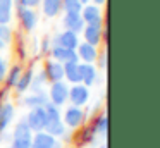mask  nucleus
Segmentation results:
<instances>
[{"label": "nucleus", "instance_id": "nucleus-1", "mask_svg": "<svg viewBox=\"0 0 160 148\" xmlns=\"http://www.w3.org/2000/svg\"><path fill=\"white\" fill-rule=\"evenodd\" d=\"M26 124L29 126L31 131H40L45 129L47 126V114H45V109L43 107H33L31 112L28 114V119H26Z\"/></svg>", "mask_w": 160, "mask_h": 148}, {"label": "nucleus", "instance_id": "nucleus-2", "mask_svg": "<svg viewBox=\"0 0 160 148\" xmlns=\"http://www.w3.org/2000/svg\"><path fill=\"white\" fill-rule=\"evenodd\" d=\"M67 96H69V88H67V84H64L62 81H57L50 86V102L55 107L64 105Z\"/></svg>", "mask_w": 160, "mask_h": 148}, {"label": "nucleus", "instance_id": "nucleus-3", "mask_svg": "<svg viewBox=\"0 0 160 148\" xmlns=\"http://www.w3.org/2000/svg\"><path fill=\"white\" fill-rule=\"evenodd\" d=\"M67 98H71V102H72L74 107H81L88 102L90 93H88V88L84 84H76L69 89V96H67Z\"/></svg>", "mask_w": 160, "mask_h": 148}, {"label": "nucleus", "instance_id": "nucleus-4", "mask_svg": "<svg viewBox=\"0 0 160 148\" xmlns=\"http://www.w3.org/2000/svg\"><path fill=\"white\" fill-rule=\"evenodd\" d=\"M78 45H79V40H78V34L72 33V31H64L59 36L55 38V47H62V48H69V50H76Z\"/></svg>", "mask_w": 160, "mask_h": 148}, {"label": "nucleus", "instance_id": "nucleus-5", "mask_svg": "<svg viewBox=\"0 0 160 148\" xmlns=\"http://www.w3.org/2000/svg\"><path fill=\"white\" fill-rule=\"evenodd\" d=\"M52 57L55 59V62H59V64H71V62H78V54H76V52L69 50V48H62V47H53Z\"/></svg>", "mask_w": 160, "mask_h": 148}, {"label": "nucleus", "instance_id": "nucleus-6", "mask_svg": "<svg viewBox=\"0 0 160 148\" xmlns=\"http://www.w3.org/2000/svg\"><path fill=\"white\" fill-rule=\"evenodd\" d=\"M64 26H66L67 31H72V33H79V31L84 29V21L81 17V14L78 12H71V14H66L64 17Z\"/></svg>", "mask_w": 160, "mask_h": 148}, {"label": "nucleus", "instance_id": "nucleus-7", "mask_svg": "<svg viewBox=\"0 0 160 148\" xmlns=\"http://www.w3.org/2000/svg\"><path fill=\"white\" fill-rule=\"evenodd\" d=\"M45 78L52 83H57V81H62L64 78V65L59 64L55 60H50L47 62V67H45Z\"/></svg>", "mask_w": 160, "mask_h": 148}, {"label": "nucleus", "instance_id": "nucleus-8", "mask_svg": "<svg viewBox=\"0 0 160 148\" xmlns=\"http://www.w3.org/2000/svg\"><path fill=\"white\" fill-rule=\"evenodd\" d=\"M19 19H21L22 26H24L26 31H31L33 28L36 26V23H38V17H36V14L33 12L31 9H28V7H22L19 5Z\"/></svg>", "mask_w": 160, "mask_h": 148}, {"label": "nucleus", "instance_id": "nucleus-9", "mask_svg": "<svg viewBox=\"0 0 160 148\" xmlns=\"http://www.w3.org/2000/svg\"><path fill=\"white\" fill-rule=\"evenodd\" d=\"M64 122L69 127H78L81 122H83V110L79 107H69L64 114Z\"/></svg>", "mask_w": 160, "mask_h": 148}, {"label": "nucleus", "instance_id": "nucleus-10", "mask_svg": "<svg viewBox=\"0 0 160 148\" xmlns=\"http://www.w3.org/2000/svg\"><path fill=\"white\" fill-rule=\"evenodd\" d=\"M78 59H83L84 64H91V62L97 60L98 54H97V48L90 43H79L78 45Z\"/></svg>", "mask_w": 160, "mask_h": 148}, {"label": "nucleus", "instance_id": "nucleus-11", "mask_svg": "<svg viewBox=\"0 0 160 148\" xmlns=\"http://www.w3.org/2000/svg\"><path fill=\"white\" fill-rule=\"evenodd\" d=\"M84 38H86V43L97 47L100 43V38H102V24H88L84 28Z\"/></svg>", "mask_w": 160, "mask_h": 148}, {"label": "nucleus", "instance_id": "nucleus-12", "mask_svg": "<svg viewBox=\"0 0 160 148\" xmlns=\"http://www.w3.org/2000/svg\"><path fill=\"white\" fill-rule=\"evenodd\" d=\"M55 145V138L48 133H36L35 138H31V146L29 148H52Z\"/></svg>", "mask_w": 160, "mask_h": 148}, {"label": "nucleus", "instance_id": "nucleus-13", "mask_svg": "<svg viewBox=\"0 0 160 148\" xmlns=\"http://www.w3.org/2000/svg\"><path fill=\"white\" fill-rule=\"evenodd\" d=\"M81 10H83L81 17H83L84 24H102V14H100V10H98V7L86 5Z\"/></svg>", "mask_w": 160, "mask_h": 148}, {"label": "nucleus", "instance_id": "nucleus-14", "mask_svg": "<svg viewBox=\"0 0 160 148\" xmlns=\"http://www.w3.org/2000/svg\"><path fill=\"white\" fill-rule=\"evenodd\" d=\"M64 76L67 78V81L81 83V71H79V62H71V64H64Z\"/></svg>", "mask_w": 160, "mask_h": 148}, {"label": "nucleus", "instance_id": "nucleus-15", "mask_svg": "<svg viewBox=\"0 0 160 148\" xmlns=\"http://www.w3.org/2000/svg\"><path fill=\"white\" fill-rule=\"evenodd\" d=\"M79 71H81V81L84 83V86H91L97 79V69L91 64H79Z\"/></svg>", "mask_w": 160, "mask_h": 148}, {"label": "nucleus", "instance_id": "nucleus-16", "mask_svg": "<svg viewBox=\"0 0 160 148\" xmlns=\"http://www.w3.org/2000/svg\"><path fill=\"white\" fill-rule=\"evenodd\" d=\"M14 115V107L11 103H2L0 105V133L9 126V122L12 120Z\"/></svg>", "mask_w": 160, "mask_h": 148}, {"label": "nucleus", "instance_id": "nucleus-17", "mask_svg": "<svg viewBox=\"0 0 160 148\" xmlns=\"http://www.w3.org/2000/svg\"><path fill=\"white\" fill-rule=\"evenodd\" d=\"M42 5H43L45 16L53 17V16L59 14L60 9H62V0H42Z\"/></svg>", "mask_w": 160, "mask_h": 148}, {"label": "nucleus", "instance_id": "nucleus-18", "mask_svg": "<svg viewBox=\"0 0 160 148\" xmlns=\"http://www.w3.org/2000/svg\"><path fill=\"white\" fill-rule=\"evenodd\" d=\"M12 17V0H0V24H9Z\"/></svg>", "mask_w": 160, "mask_h": 148}, {"label": "nucleus", "instance_id": "nucleus-19", "mask_svg": "<svg viewBox=\"0 0 160 148\" xmlns=\"http://www.w3.org/2000/svg\"><path fill=\"white\" fill-rule=\"evenodd\" d=\"M14 140H31V129H29V126L26 124V120H21V122L16 126Z\"/></svg>", "mask_w": 160, "mask_h": 148}, {"label": "nucleus", "instance_id": "nucleus-20", "mask_svg": "<svg viewBox=\"0 0 160 148\" xmlns=\"http://www.w3.org/2000/svg\"><path fill=\"white\" fill-rule=\"evenodd\" d=\"M45 131L50 134V136H62L64 134V122L62 120H48L45 126Z\"/></svg>", "mask_w": 160, "mask_h": 148}, {"label": "nucleus", "instance_id": "nucleus-21", "mask_svg": "<svg viewBox=\"0 0 160 148\" xmlns=\"http://www.w3.org/2000/svg\"><path fill=\"white\" fill-rule=\"evenodd\" d=\"M31 81H33V71L29 69V71H26L24 74H21V78H19V81L16 83V88H18V91H26V89L31 86Z\"/></svg>", "mask_w": 160, "mask_h": 148}, {"label": "nucleus", "instance_id": "nucleus-22", "mask_svg": "<svg viewBox=\"0 0 160 148\" xmlns=\"http://www.w3.org/2000/svg\"><path fill=\"white\" fill-rule=\"evenodd\" d=\"M47 96L43 95V93H36V95H31V96H28V98L24 100V105H28V107H45L47 105Z\"/></svg>", "mask_w": 160, "mask_h": 148}, {"label": "nucleus", "instance_id": "nucleus-23", "mask_svg": "<svg viewBox=\"0 0 160 148\" xmlns=\"http://www.w3.org/2000/svg\"><path fill=\"white\" fill-rule=\"evenodd\" d=\"M62 7H64V10H66V14H71V12L81 14L83 3H81L79 0H62Z\"/></svg>", "mask_w": 160, "mask_h": 148}, {"label": "nucleus", "instance_id": "nucleus-24", "mask_svg": "<svg viewBox=\"0 0 160 148\" xmlns=\"http://www.w3.org/2000/svg\"><path fill=\"white\" fill-rule=\"evenodd\" d=\"M43 109H45V114H47V122L48 120H60V112L53 103H47Z\"/></svg>", "mask_w": 160, "mask_h": 148}, {"label": "nucleus", "instance_id": "nucleus-25", "mask_svg": "<svg viewBox=\"0 0 160 148\" xmlns=\"http://www.w3.org/2000/svg\"><path fill=\"white\" fill-rule=\"evenodd\" d=\"M107 127H108V117L107 114H102L100 117H98V120L95 122V133H100V134H105L107 133Z\"/></svg>", "mask_w": 160, "mask_h": 148}, {"label": "nucleus", "instance_id": "nucleus-26", "mask_svg": "<svg viewBox=\"0 0 160 148\" xmlns=\"http://www.w3.org/2000/svg\"><path fill=\"white\" fill-rule=\"evenodd\" d=\"M21 67L19 65H14V67L9 71V76H7V86L11 88V86H16V83L19 81V78H21Z\"/></svg>", "mask_w": 160, "mask_h": 148}, {"label": "nucleus", "instance_id": "nucleus-27", "mask_svg": "<svg viewBox=\"0 0 160 148\" xmlns=\"http://www.w3.org/2000/svg\"><path fill=\"white\" fill-rule=\"evenodd\" d=\"M11 38H12V33L7 28V24H0V40L2 41H11Z\"/></svg>", "mask_w": 160, "mask_h": 148}, {"label": "nucleus", "instance_id": "nucleus-28", "mask_svg": "<svg viewBox=\"0 0 160 148\" xmlns=\"http://www.w3.org/2000/svg\"><path fill=\"white\" fill-rule=\"evenodd\" d=\"M31 146V140H14V145L11 148H29Z\"/></svg>", "mask_w": 160, "mask_h": 148}, {"label": "nucleus", "instance_id": "nucleus-29", "mask_svg": "<svg viewBox=\"0 0 160 148\" xmlns=\"http://www.w3.org/2000/svg\"><path fill=\"white\" fill-rule=\"evenodd\" d=\"M93 133H95V129L86 127V129H84V133H83V143H90V141L93 140Z\"/></svg>", "mask_w": 160, "mask_h": 148}, {"label": "nucleus", "instance_id": "nucleus-30", "mask_svg": "<svg viewBox=\"0 0 160 148\" xmlns=\"http://www.w3.org/2000/svg\"><path fill=\"white\" fill-rule=\"evenodd\" d=\"M42 2V0H19V5H22V7H35V5H38V3Z\"/></svg>", "mask_w": 160, "mask_h": 148}, {"label": "nucleus", "instance_id": "nucleus-31", "mask_svg": "<svg viewBox=\"0 0 160 148\" xmlns=\"http://www.w3.org/2000/svg\"><path fill=\"white\" fill-rule=\"evenodd\" d=\"M5 74H7V65H5V62L2 60V57H0V81H4Z\"/></svg>", "mask_w": 160, "mask_h": 148}, {"label": "nucleus", "instance_id": "nucleus-32", "mask_svg": "<svg viewBox=\"0 0 160 148\" xmlns=\"http://www.w3.org/2000/svg\"><path fill=\"white\" fill-rule=\"evenodd\" d=\"M4 48H5V41H2V40H0V52L4 50Z\"/></svg>", "mask_w": 160, "mask_h": 148}, {"label": "nucleus", "instance_id": "nucleus-33", "mask_svg": "<svg viewBox=\"0 0 160 148\" xmlns=\"http://www.w3.org/2000/svg\"><path fill=\"white\" fill-rule=\"evenodd\" d=\"M93 2H95V3H98V5H100V3H103L105 0H93Z\"/></svg>", "mask_w": 160, "mask_h": 148}, {"label": "nucleus", "instance_id": "nucleus-34", "mask_svg": "<svg viewBox=\"0 0 160 148\" xmlns=\"http://www.w3.org/2000/svg\"><path fill=\"white\" fill-rule=\"evenodd\" d=\"M79 2H81V3H86V2H88V0H79Z\"/></svg>", "mask_w": 160, "mask_h": 148}, {"label": "nucleus", "instance_id": "nucleus-35", "mask_svg": "<svg viewBox=\"0 0 160 148\" xmlns=\"http://www.w3.org/2000/svg\"><path fill=\"white\" fill-rule=\"evenodd\" d=\"M100 148H107V146H100Z\"/></svg>", "mask_w": 160, "mask_h": 148}]
</instances>
